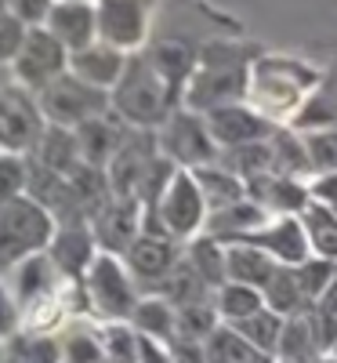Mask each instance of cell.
<instances>
[{"label": "cell", "mask_w": 337, "mask_h": 363, "mask_svg": "<svg viewBox=\"0 0 337 363\" xmlns=\"http://www.w3.org/2000/svg\"><path fill=\"white\" fill-rule=\"evenodd\" d=\"M251 66H254V51L243 48V44L214 40V44L200 48L196 69L185 84V95H181V109L203 116L218 106L247 102Z\"/></svg>", "instance_id": "1"}, {"label": "cell", "mask_w": 337, "mask_h": 363, "mask_svg": "<svg viewBox=\"0 0 337 363\" xmlns=\"http://www.w3.org/2000/svg\"><path fill=\"white\" fill-rule=\"evenodd\" d=\"M185 87L167 80L156 66L149 62V55H127V69L113 87V113L124 120L127 128L138 131H160L167 120L181 109Z\"/></svg>", "instance_id": "2"}, {"label": "cell", "mask_w": 337, "mask_h": 363, "mask_svg": "<svg viewBox=\"0 0 337 363\" xmlns=\"http://www.w3.org/2000/svg\"><path fill=\"white\" fill-rule=\"evenodd\" d=\"M319 77L323 73L309 69L297 58L261 55V58H254L251 77H247V106L258 109L272 124L290 128L294 116L304 109V102L319 87Z\"/></svg>", "instance_id": "3"}, {"label": "cell", "mask_w": 337, "mask_h": 363, "mask_svg": "<svg viewBox=\"0 0 337 363\" xmlns=\"http://www.w3.org/2000/svg\"><path fill=\"white\" fill-rule=\"evenodd\" d=\"M55 215L29 193L0 207V280H8L25 258L44 255L55 240Z\"/></svg>", "instance_id": "4"}, {"label": "cell", "mask_w": 337, "mask_h": 363, "mask_svg": "<svg viewBox=\"0 0 337 363\" xmlns=\"http://www.w3.org/2000/svg\"><path fill=\"white\" fill-rule=\"evenodd\" d=\"M207 203L203 193L196 186L193 171H174V178L167 182V189L160 193L156 207H145V218H142V233L152 236H174L178 244H189V240L203 236L207 225Z\"/></svg>", "instance_id": "5"}, {"label": "cell", "mask_w": 337, "mask_h": 363, "mask_svg": "<svg viewBox=\"0 0 337 363\" xmlns=\"http://www.w3.org/2000/svg\"><path fill=\"white\" fill-rule=\"evenodd\" d=\"M84 287H87V298H91V313L102 323H127L135 306H138V298H142L124 258L105 255V251H98L95 262L87 265Z\"/></svg>", "instance_id": "6"}, {"label": "cell", "mask_w": 337, "mask_h": 363, "mask_svg": "<svg viewBox=\"0 0 337 363\" xmlns=\"http://www.w3.org/2000/svg\"><path fill=\"white\" fill-rule=\"evenodd\" d=\"M37 102H40V113H44L47 124L66 128V131H76L80 124H87V120H98V116L113 113L109 91L73 77L69 69L58 80H51L44 91H37Z\"/></svg>", "instance_id": "7"}, {"label": "cell", "mask_w": 337, "mask_h": 363, "mask_svg": "<svg viewBox=\"0 0 337 363\" xmlns=\"http://www.w3.org/2000/svg\"><path fill=\"white\" fill-rule=\"evenodd\" d=\"M47 131V120L33 91L18 87L15 80L0 91V153L29 157L40 145Z\"/></svg>", "instance_id": "8"}, {"label": "cell", "mask_w": 337, "mask_h": 363, "mask_svg": "<svg viewBox=\"0 0 337 363\" xmlns=\"http://www.w3.org/2000/svg\"><path fill=\"white\" fill-rule=\"evenodd\" d=\"M156 145H160V157H167L181 171L218 164V157H222V149L214 145V138L207 131V120L200 113H189V109H178L156 131Z\"/></svg>", "instance_id": "9"}, {"label": "cell", "mask_w": 337, "mask_h": 363, "mask_svg": "<svg viewBox=\"0 0 337 363\" xmlns=\"http://www.w3.org/2000/svg\"><path fill=\"white\" fill-rule=\"evenodd\" d=\"M69 69V51L58 44V37L47 26H29L25 44L18 51V58L11 62V80L25 91H44L51 80H58Z\"/></svg>", "instance_id": "10"}, {"label": "cell", "mask_w": 337, "mask_h": 363, "mask_svg": "<svg viewBox=\"0 0 337 363\" xmlns=\"http://www.w3.org/2000/svg\"><path fill=\"white\" fill-rule=\"evenodd\" d=\"M160 164V145H156V131H138L131 128L127 142L120 145V153L113 157V164L105 167L109 174V186H113V196H135L142 200V189L145 182L152 178Z\"/></svg>", "instance_id": "11"}, {"label": "cell", "mask_w": 337, "mask_h": 363, "mask_svg": "<svg viewBox=\"0 0 337 363\" xmlns=\"http://www.w3.org/2000/svg\"><path fill=\"white\" fill-rule=\"evenodd\" d=\"M207 120V131L214 138V145L222 149H243V145H254V142H268L275 131H280V124H272V120H265L258 109H251L247 102H232V106H218L203 113Z\"/></svg>", "instance_id": "12"}, {"label": "cell", "mask_w": 337, "mask_h": 363, "mask_svg": "<svg viewBox=\"0 0 337 363\" xmlns=\"http://www.w3.org/2000/svg\"><path fill=\"white\" fill-rule=\"evenodd\" d=\"M181 255H185V244H178L174 236L142 233L135 244H131V251L124 255V265H127V272L135 277L138 291L142 294H152L174 272V265L181 262Z\"/></svg>", "instance_id": "13"}, {"label": "cell", "mask_w": 337, "mask_h": 363, "mask_svg": "<svg viewBox=\"0 0 337 363\" xmlns=\"http://www.w3.org/2000/svg\"><path fill=\"white\" fill-rule=\"evenodd\" d=\"M142 218H145L142 200H135V196H113L87 225H91V233H95L98 251L124 258L131 251V244L142 236Z\"/></svg>", "instance_id": "14"}, {"label": "cell", "mask_w": 337, "mask_h": 363, "mask_svg": "<svg viewBox=\"0 0 337 363\" xmlns=\"http://www.w3.org/2000/svg\"><path fill=\"white\" fill-rule=\"evenodd\" d=\"M149 0H102L98 11V40L116 51H135L149 33Z\"/></svg>", "instance_id": "15"}, {"label": "cell", "mask_w": 337, "mask_h": 363, "mask_svg": "<svg viewBox=\"0 0 337 363\" xmlns=\"http://www.w3.org/2000/svg\"><path fill=\"white\" fill-rule=\"evenodd\" d=\"M236 244H254L280 265H301V262L312 258L309 236H304V229H301V218H272L258 233H251L247 240H236Z\"/></svg>", "instance_id": "16"}, {"label": "cell", "mask_w": 337, "mask_h": 363, "mask_svg": "<svg viewBox=\"0 0 337 363\" xmlns=\"http://www.w3.org/2000/svg\"><path fill=\"white\" fill-rule=\"evenodd\" d=\"M247 196L261 203L272 218H297L312 203L309 182L304 178H283V174H265L247 182Z\"/></svg>", "instance_id": "17"}, {"label": "cell", "mask_w": 337, "mask_h": 363, "mask_svg": "<svg viewBox=\"0 0 337 363\" xmlns=\"http://www.w3.org/2000/svg\"><path fill=\"white\" fill-rule=\"evenodd\" d=\"M76 149H80V164H91V167H109L113 157L120 153V145L127 142L131 128L120 120L116 113H105L98 120H87L76 131Z\"/></svg>", "instance_id": "18"}, {"label": "cell", "mask_w": 337, "mask_h": 363, "mask_svg": "<svg viewBox=\"0 0 337 363\" xmlns=\"http://www.w3.org/2000/svg\"><path fill=\"white\" fill-rule=\"evenodd\" d=\"M51 262L62 269V277L69 280H84L87 265L95 262L98 255V244H95V233H91L87 222H62L55 229V240L47 247Z\"/></svg>", "instance_id": "19"}, {"label": "cell", "mask_w": 337, "mask_h": 363, "mask_svg": "<svg viewBox=\"0 0 337 363\" xmlns=\"http://www.w3.org/2000/svg\"><path fill=\"white\" fill-rule=\"evenodd\" d=\"M51 33L58 37L69 55L73 51H84L98 40V11L95 4H87V0H73V4H55L47 22H44Z\"/></svg>", "instance_id": "20"}, {"label": "cell", "mask_w": 337, "mask_h": 363, "mask_svg": "<svg viewBox=\"0 0 337 363\" xmlns=\"http://www.w3.org/2000/svg\"><path fill=\"white\" fill-rule=\"evenodd\" d=\"M124 69H127V55L102 44V40H95L91 48L69 55V73L87 80V84H95V87H102V91H109V95H113V87L120 84V77H124Z\"/></svg>", "instance_id": "21"}, {"label": "cell", "mask_w": 337, "mask_h": 363, "mask_svg": "<svg viewBox=\"0 0 337 363\" xmlns=\"http://www.w3.org/2000/svg\"><path fill=\"white\" fill-rule=\"evenodd\" d=\"M265 222H272V215L254 203L251 196L239 200L232 207H222V211H210L207 215V225H203V236L210 240H222V244H236V240H247L251 233H258Z\"/></svg>", "instance_id": "22"}, {"label": "cell", "mask_w": 337, "mask_h": 363, "mask_svg": "<svg viewBox=\"0 0 337 363\" xmlns=\"http://www.w3.org/2000/svg\"><path fill=\"white\" fill-rule=\"evenodd\" d=\"M66 280H69V277H62V269H58V265L51 262V255L44 251V255L25 258L4 284L11 287L18 309H22V306H29V301H37V298H44V294H55Z\"/></svg>", "instance_id": "23"}, {"label": "cell", "mask_w": 337, "mask_h": 363, "mask_svg": "<svg viewBox=\"0 0 337 363\" xmlns=\"http://www.w3.org/2000/svg\"><path fill=\"white\" fill-rule=\"evenodd\" d=\"M326 352V342L316 327V316H312V306L297 313V316H287L283 323V335H280V349H275V359H287V363H319V356Z\"/></svg>", "instance_id": "24"}, {"label": "cell", "mask_w": 337, "mask_h": 363, "mask_svg": "<svg viewBox=\"0 0 337 363\" xmlns=\"http://www.w3.org/2000/svg\"><path fill=\"white\" fill-rule=\"evenodd\" d=\"M33 167L47 171V174H58V178H69L76 167H80V149H76V135L66 131V128H55L47 124L40 145L33 149V153L25 157Z\"/></svg>", "instance_id": "25"}, {"label": "cell", "mask_w": 337, "mask_h": 363, "mask_svg": "<svg viewBox=\"0 0 337 363\" xmlns=\"http://www.w3.org/2000/svg\"><path fill=\"white\" fill-rule=\"evenodd\" d=\"M225 269H229L232 284H247V287L265 291V284L272 280V272L280 269V262H272L254 244H225Z\"/></svg>", "instance_id": "26"}, {"label": "cell", "mask_w": 337, "mask_h": 363, "mask_svg": "<svg viewBox=\"0 0 337 363\" xmlns=\"http://www.w3.org/2000/svg\"><path fill=\"white\" fill-rule=\"evenodd\" d=\"M196 178V186L203 193V203L207 211H222V207H232L239 200H247V182L236 178L229 167L222 164H207V167H196L193 171Z\"/></svg>", "instance_id": "27"}, {"label": "cell", "mask_w": 337, "mask_h": 363, "mask_svg": "<svg viewBox=\"0 0 337 363\" xmlns=\"http://www.w3.org/2000/svg\"><path fill=\"white\" fill-rule=\"evenodd\" d=\"M127 323L138 330V338L160 342V345L174 342V306L160 294H142Z\"/></svg>", "instance_id": "28"}, {"label": "cell", "mask_w": 337, "mask_h": 363, "mask_svg": "<svg viewBox=\"0 0 337 363\" xmlns=\"http://www.w3.org/2000/svg\"><path fill=\"white\" fill-rule=\"evenodd\" d=\"M337 124V62L330 73L319 77V87L312 91V99L304 102V109L294 116V131H316V128H333Z\"/></svg>", "instance_id": "29"}, {"label": "cell", "mask_w": 337, "mask_h": 363, "mask_svg": "<svg viewBox=\"0 0 337 363\" xmlns=\"http://www.w3.org/2000/svg\"><path fill=\"white\" fill-rule=\"evenodd\" d=\"M297 218H301L304 236H309V251H312V258H326V262L337 265V215H333V211H330L326 203L312 200Z\"/></svg>", "instance_id": "30"}, {"label": "cell", "mask_w": 337, "mask_h": 363, "mask_svg": "<svg viewBox=\"0 0 337 363\" xmlns=\"http://www.w3.org/2000/svg\"><path fill=\"white\" fill-rule=\"evenodd\" d=\"M261 294H265V306H268L272 313H280L283 320H287V316H297V313H304V309L312 306L309 294H304L301 284H297L294 265H280V269H275Z\"/></svg>", "instance_id": "31"}, {"label": "cell", "mask_w": 337, "mask_h": 363, "mask_svg": "<svg viewBox=\"0 0 337 363\" xmlns=\"http://www.w3.org/2000/svg\"><path fill=\"white\" fill-rule=\"evenodd\" d=\"M185 262L200 272V280L218 291L229 284V269H225V244L222 240H210V236H196L185 244Z\"/></svg>", "instance_id": "32"}, {"label": "cell", "mask_w": 337, "mask_h": 363, "mask_svg": "<svg viewBox=\"0 0 337 363\" xmlns=\"http://www.w3.org/2000/svg\"><path fill=\"white\" fill-rule=\"evenodd\" d=\"M203 352H207V363H258L265 359L247 338L239 335L236 327L229 323H218L210 330V338L203 342Z\"/></svg>", "instance_id": "33"}, {"label": "cell", "mask_w": 337, "mask_h": 363, "mask_svg": "<svg viewBox=\"0 0 337 363\" xmlns=\"http://www.w3.org/2000/svg\"><path fill=\"white\" fill-rule=\"evenodd\" d=\"M214 309H218L222 323H243L247 316H254L258 309H265V294L258 287L247 284H225L214 291Z\"/></svg>", "instance_id": "34"}, {"label": "cell", "mask_w": 337, "mask_h": 363, "mask_svg": "<svg viewBox=\"0 0 337 363\" xmlns=\"http://www.w3.org/2000/svg\"><path fill=\"white\" fill-rule=\"evenodd\" d=\"M283 316L280 313H272L268 306L265 309H258L254 316H247L243 323H229V327H236L243 338H247L261 356H272L275 359V349H280V335H283Z\"/></svg>", "instance_id": "35"}, {"label": "cell", "mask_w": 337, "mask_h": 363, "mask_svg": "<svg viewBox=\"0 0 337 363\" xmlns=\"http://www.w3.org/2000/svg\"><path fill=\"white\" fill-rule=\"evenodd\" d=\"M222 323L218 309H214V298L200 301V306H185V309H174V338L181 342H207L210 330Z\"/></svg>", "instance_id": "36"}, {"label": "cell", "mask_w": 337, "mask_h": 363, "mask_svg": "<svg viewBox=\"0 0 337 363\" xmlns=\"http://www.w3.org/2000/svg\"><path fill=\"white\" fill-rule=\"evenodd\" d=\"M4 363H62V342L18 330L15 338L4 342Z\"/></svg>", "instance_id": "37"}, {"label": "cell", "mask_w": 337, "mask_h": 363, "mask_svg": "<svg viewBox=\"0 0 337 363\" xmlns=\"http://www.w3.org/2000/svg\"><path fill=\"white\" fill-rule=\"evenodd\" d=\"M98 345L105 363H138L142 338L131 323H102L98 327Z\"/></svg>", "instance_id": "38"}, {"label": "cell", "mask_w": 337, "mask_h": 363, "mask_svg": "<svg viewBox=\"0 0 337 363\" xmlns=\"http://www.w3.org/2000/svg\"><path fill=\"white\" fill-rule=\"evenodd\" d=\"M301 142H304V153H309L312 178L337 171V124L333 128H316V131H301Z\"/></svg>", "instance_id": "39"}, {"label": "cell", "mask_w": 337, "mask_h": 363, "mask_svg": "<svg viewBox=\"0 0 337 363\" xmlns=\"http://www.w3.org/2000/svg\"><path fill=\"white\" fill-rule=\"evenodd\" d=\"M25 189H29V164H25V157L0 153V207L25 196Z\"/></svg>", "instance_id": "40"}, {"label": "cell", "mask_w": 337, "mask_h": 363, "mask_svg": "<svg viewBox=\"0 0 337 363\" xmlns=\"http://www.w3.org/2000/svg\"><path fill=\"white\" fill-rule=\"evenodd\" d=\"M294 272H297V284H301V291L309 294V301H316L330 284H333V277H337V265L333 262H326V258H309V262H301V265H294Z\"/></svg>", "instance_id": "41"}, {"label": "cell", "mask_w": 337, "mask_h": 363, "mask_svg": "<svg viewBox=\"0 0 337 363\" xmlns=\"http://www.w3.org/2000/svg\"><path fill=\"white\" fill-rule=\"evenodd\" d=\"M62 363H105L98 330H69V338L62 342Z\"/></svg>", "instance_id": "42"}, {"label": "cell", "mask_w": 337, "mask_h": 363, "mask_svg": "<svg viewBox=\"0 0 337 363\" xmlns=\"http://www.w3.org/2000/svg\"><path fill=\"white\" fill-rule=\"evenodd\" d=\"M25 33H29V26L18 15H11V11L0 15V66L11 69V62L18 58V51L25 44Z\"/></svg>", "instance_id": "43"}, {"label": "cell", "mask_w": 337, "mask_h": 363, "mask_svg": "<svg viewBox=\"0 0 337 363\" xmlns=\"http://www.w3.org/2000/svg\"><path fill=\"white\" fill-rule=\"evenodd\" d=\"M312 316H316V327H319V335L326 342V349L337 342V277L333 284L312 301Z\"/></svg>", "instance_id": "44"}, {"label": "cell", "mask_w": 337, "mask_h": 363, "mask_svg": "<svg viewBox=\"0 0 337 363\" xmlns=\"http://www.w3.org/2000/svg\"><path fill=\"white\" fill-rule=\"evenodd\" d=\"M18 320H22V309L11 294V287L0 280V342H8L18 335Z\"/></svg>", "instance_id": "45"}, {"label": "cell", "mask_w": 337, "mask_h": 363, "mask_svg": "<svg viewBox=\"0 0 337 363\" xmlns=\"http://www.w3.org/2000/svg\"><path fill=\"white\" fill-rule=\"evenodd\" d=\"M55 8V0H11V15H18L25 26H44Z\"/></svg>", "instance_id": "46"}, {"label": "cell", "mask_w": 337, "mask_h": 363, "mask_svg": "<svg viewBox=\"0 0 337 363\" xmlns=\"http://www.w3.org/2000/svg\"><path fill=\"white\" fill-rule=\"evenodd\" d=\"M309 193H312V200L326 203L333 215H337V171H333V174H316V178H309Z\"/></svg>", "instance_id": "47"}, {"label": "cell", "mask_w": 337, "mask_h": 363, "mask_svg": "<svg viewBox=\"0 0 337 363\" xmlns=\"http://www.w3.org/2000/svg\"><path fill=\"white\" fill-rule=\"evenodd\" d=\"M167 352H171V363H207V352H203L200 342H181V338H174V342L167 345Z\"/></svg>", "instance_id": "48"}, {"label": "cell", "mask_w": 337, "mask_h": 363, "mask_svg": "<svg viewBox=\"0 0 337 363\" xmlns=\"http://www.w3.org/2000/svg\"><path fill=\"white\" fill-rule=\"evenodd\" d=\"M138 363H171V352H167V345H160V342H149V338H142Z\"/></svg>", "instance_id": "49"}, {"label": "cell", "mask_w": 337, "mask_h": 363, "mask_svg": "<svg viewBox=\"0 0 337 363\" xmlns=\"http://www.w3.org/2000/svg\"><path fill=\"white\" fill-rule=\"evenodd\" d=\"M8 84H11V80H8V66H0V91H4Z\"/></svg>", "instance_id": "50"}, {"label": "cell", "mask_w": 337, "mask_h": 363, "mask_svg": "<svg viewBox=\"0 0 337 363\" xmlns=\"http://www.w3.org/2000/svg\"><path fill=\"white\" fill-rule=\"evenodd\" d=\"M4 11H11V0H0V15H4Z\"/></svg>", "instance_id": "51"}, {"label": "cell", "mask_w": 337, "mask_h": 363, "mask_svg": "<svg viewBox=\"0 0 337 363\" xmlns=\"http://www.w3.org/2000/svg\"><path fill=\"white\" fill-rule=\"evenodd\" d=\"M319 363H337V359H333L330 352H323V356H319Z\"/></svg>", "instance_id": "52"}, {"label": "cell", "mask_w": 337, "mask_h": 363, "mask_svg": "<svg viewBox=\"0 0 337 363\" xmlns=\"http://www.w3.org/2000/svg\"><path fill=\"white\" fill-rule=\"evenodd\" d=\"M326 352H330V356H333V359H337V342H333V345H330V349H326Z\"/></svg>", "instance_id": "53"}, {"label": "cell", "mask_w": 337, "mask_h": 363, "mask_svg": "<svg viewBox=\"0 0 337 363\" xmlns=\"http://www.w3.org/2000/svg\"><path fill=\"white\" fill-rule=\"evenodd\" d=\"M0 363H4V342H0Z\"/></svg>", "instance_id": "54"}, {"label": "cell", "mask_w": 337, "mask_h": 363, "mask_svg": "<svg viewBox=\"0 0 337 363\" xmlns=\"http://www.w3.org/2000/svg\"><path fill=\"white\" fill-rule=\"evenodd\" d=\"M258 363H275V359H272V356H265V359H258Z\"/></svg>", "instance_id": "55"}, {"label": "cell", "mask_w": 337, "mask_h": 363, "mask_svg": "<svg viewBox=\"0 0 337 363\" xmlns=\"http://www.w3.org/2000/svg\"><path fill=\"white\" fill-rule=\"evenodd\" d=\"M55 4H73V0H55Z\"/></svg>", "instance_id": "56"}, {"label": "cell", "mask_w": 337, "mask_h": 363, "mask_svg": "<svg viewBox=\"0 0 337 363\" xmlns=\"http://www.w3.org/2000/svg\"><path fill=\"white\" fill-rule=\"evenodd\" d=\"M275 363H287V359H275Z\"/></svg>", "instance_id": "57"}]
</instances>
